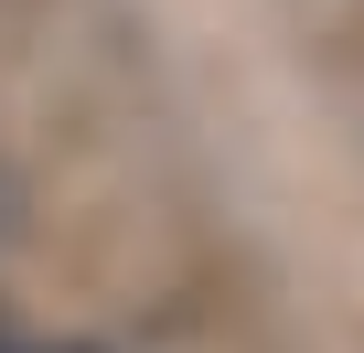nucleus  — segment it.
Segmentation results:
<instances>
[{
	"mask_svg": "<svg viewBox=\"0 0 364 353\" xmlns=\"http://www.w3.org/2000/svg\"><path fill=\"white\" fill-rule=\"evenodd\" d=\"M0 353H22V342H11V310H0Z\"/></svg>",
	"mask_w": 364,
	"mask_h": 353,
	"instance_id": "nucleus-1",
	"label": "nucleus"
},
{
	"mask_svg": "<svg viewBox=\"0 0 364 353\" xmlns=\"http://www.w3.org/2000/svg\"><path fill=\"white\" fill-rule=\"evenodd\" d=\"M43 353H97V342H43Z\"/></svg>",
	"mask_w": 364,
	"mask_h": 353,
	"instance_id": "nucleus-2",
	"label": "nucleus"
}]
</instances>
